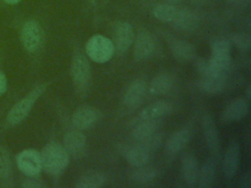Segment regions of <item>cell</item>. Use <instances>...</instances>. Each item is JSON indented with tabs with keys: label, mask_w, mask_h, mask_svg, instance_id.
Instances as JSON below:
<instances>
[{
	"label": "cell",
	"mask_w": 251,
	"mask_h": 188,
	"mask_svg": "<svg viewBox=\"0 0 251 188\" xmlns=\"http://www.w3.org/2000/svg\"><path fill=\"white\" fill-rule=\"evenodd\" d=\"M251 98V86L248 85L246 90H245V99L249 101V99Z\"/></svg>",
	"instance_id": "obj_34"
},
{
	"label": "cell",
	"mask_w": 251,
	"mask_h": 188,
	"mask_svg": "<svg viewBox=\"0 0 251 188\" xmlns=\"http://www.w3.org/2000/svg\"><path fill=\"white\" fill-rule=\"evenodd\" d=\"M173 87V78L169 73L163 72L156 75L149 84V91L153 95L168 93Z\"/></svg>",
	"instance_id": "obj_24"
},
{
	"label": "cell",
	"mask_w": 251,
	"mask_h": 188,
	"mask_svg": "<svg viewBox=\"0 0 251 188\" xmlns=\"http://www.w3.org/2000/svg\"><path fill=\"white\" fill-rule=\"evenodd\" d=\"M156 48V42L153 35L147 31L138 34L134 42L133 56L137 61H143L152 56Z\"/></svg>",
	"instance_id": "obj_14"
},
{
	"label": "cell",
	"mask_w": 251,
	"mask_h": 188,
	"mask_svg": "<svg viewBox=\"0 0 251 188\" xmlns=\"http://www.w3.org/2000/svg\"><path fill=\"white\" fill-rule=\"evenodd\" d=\"M63 146L70 157L81 158L86 148V137L77 129L68 131L64 135Z\"/></svg>",
	"instance_id": "obj_12"
},
{
	"label": "cell",
	"mask_w": 251,
	"mask_h": 188,
	"mask_svg": "<svg viewBox=\"0 0 251 188\" xmlns=\"http://www.w3.org/2000/svg\"><path fill=\"white\" fill-rule=\"evenodd\" d=\"M70 72L76 94L80 97L87 95L91 82V67L82 53L77 52L73 56Z\"/></svg>",
	"instance_id": "obj_3"
},
{
	"label": "cell",
	"mask_w": 251,
	"mask_h": 188,
	"mask_svg": "<svg viewBox=\"0 0 251 188\" xmlns=\"http://www.w3.org/2000/svg\"><path fill=\"white\" fill-rule=\"evenodd\" d=\"M181 171L185 183L188 186H195L197 182L199 166L195 156L191 153H187L181 160Z\"/></svg>",
	"instance_id": "obj_16"
},
{
	"label": "cell",
	"mask_w": 251,
	"mask_h": 188,
	"mask_svg": "<svg viewBox=\"0 0 251 188\" xmlns=\"http://www.w3.org/2000/svg\"><path fill=\"white\" fill-rule=\"evenodd\" d=\"M202 129H203V135L205 138L206 145H207L209 151L212 153L213 158L216 159L219 155L220 139H219L218 128H217L215 120L211 115L207 114L203 117Z\"/></svg>",
	"instance_id": "obj_13"
},
{
	"label": "cell",
	"mask_w": 251,
	"mask_h": 188,
	"mask_svg": "<svg viewBox=\"0 0 251 188\" xmlns=\"http://www.w3.org/2000/svg\"><path fill=\"white\" fill-rule=\"evenodd\" d=\"M21 0H4V2H6L7 4H11V5H13V4H17V3H19Z\"/></svg>",
	"instance_id": "obj_36"
},
{
	"label": "cell",
	"mask_w": 251,
	"mask_h": 188,
	"mask_svg": "<svg viewBox=\"0 0 251 188\" xmlns=\"http://www.w3.org/2000/svg\"><path fill=\"white\" fill-rule=\"evenodd\" d=\"M198 85L199 88L207 94H218L222 92L226 87V77L214 75L201 76Z\"/></svg>",
	"instance_id": "obj_21"
},
{
	"label": "cell",
	"mask_w": 251,
	"mask_h": 188,
	"mask_svg": "<svg viewBox=\"0 0 251 188\" xmlns=\"http://www.w3.org/2000/svg\"><path fill=\"white\" fill-rule=\"evenodd\" d=\"M240 162V147L236 140H232L224 155L223 173L226 179H232L237 172Z\"/></svg>",
	"instance_id": "obj_10"
},
{
	"label": "cell",
	"mask_w": 251,
	"mask_h": 188,
	"mask_svg": "<svg viewBox=\"0 0 251 188\" xmlns=\"http://www.w3.org/2000/svg\"><path fill=\"white\" fill-rule=\"evenodd\" d=\"M151 153L146 149L142 148L138 144L132 147H128L125 151V158L128 162L129 164L133 166H142L145 165L150 159Z\"/></svg>",
	"instance_id": "obj_20"
},
{
	"label": "cell",
	"mask_w": 251,
	"mask_h": 188,
	"mask_svg": "<svg viewBox=\"0 0 251 188\" xmlns=\"http://www.w3.org/2000/svg\"><path fill=\"white\" fill-rule=\"evenodd\" d=\"M106 177L100 171H87L80 175L75 184L76 188H98L105 184Z\"/></svg>",
	"instance_id": "obj_22"
},
{
	"label": "cell",
	"mask_w": 251,
	"mask_h": 188,
	"mask_svg": "<svg viewBox=\"0 0 251 188\" xmlns=\"http://www.w3.org/2000/svg\"><path fill=\"white\" fill-rule=\"evenodd\" d=\"M156 175H157L156 169H154L153 167H144V165H142V166H138L136 170L132 171L131 178L136 182L145 183V182L152 181L156 177Z\"/></svg>",
	"instance_id": "obj_28"
},
{
	"label": "cell",
	"mask_w": 251,
	"mask_h": 188,
	"mask_svg": "<svg viewBox=\"0 0 251 188\" xmlns=\"http://www.w3.org/2000/svg\"><path fill=\"white\" fill-rule=\"evenodd\" d=\"M100 112L92 106H80L72 116V124L77 130L88 129L92 127L100 118Z\"/></svg>",
	"instance_id": "obj_8"
},
{
	"label": "cell",
	"mask_w": 251,
	"mask_h": 188,
	"mask_svg": "<svg viewBox=\"0 0 251 188\" xmlns=\"http://www.w3.org/2000/svg\"><path fill=\"white\" fill-rule=\"evenodd\" d=\"M42 168L50 175L58 176L67 168L70 156L64 146L58 142H50L40 153Z\"/></svg>",
	"instance_id": "obj_1"
},
{
	"label": "cell",
	"mask_w": 251,
	"mask_h": 188,
	"mask_svg": "<svg viewBox=\"0 0 251 188\" xmlns=\"http://www.w3.org/2000/svg\"><path fill=\"white\" fill-rule=\"evenodd\" d=\"M12 174V164L7 151L0 148V177L7 179Z\"/></svg>",
	"instance_id": "obj_30"
},
{
	"label": "cell",
	"mask_w": 251,
	"mask_h": 188,
	"mask_svg": "<svg viewBox=\"0 0 251 188\" xmlns=\"http://www.w3.org/2000/svg\"><path fill=\"white\" fill-rule=\"evenodd\" d=\"M134 39L133 29L129 23L125 21L117 22L113 27V40L115 52L118 54L126 53L131 46Z\"/></svg>",
	"instance_id": "obj_6"
},
{
	"label": "cell",
	"mask_w": 251,
	"mask_h": 188,
	"mask_svg": "<svg viewBox=\"0 0 251 188\" xmlns=\"http://www.w3.org/2000/svg\"><path fill=\"white\" fill-rule=\"evenodd\" d=\"M146 91L147 84L143 79L137 78L133 80L126 90L123 99L124 104L128 108H135L139 106L145 97Z\"/></svg>",
	"instance_id": "obj_15"
},
{
	"label": "cell",
	"mask_w": 251,
	"mask_h": 188,
	"mask_svg": "<svg viewBox=\"0 0 251 188\" xmlns=\"http://www.w3.org/2000/svg\"><path fill=\"white\" fill-rule=\"evenodd\" d=\"M25 187H42L44 186V184L38 180H34V179H30V180H26L25 183H24Z\"/></svg>",
	"instance_id": "obj_33"
},
{
	"label": "cell",
	"mask_w": 251,
	"mask_h": 188,
	"mask_svg": "<svg viewBox=\"0 0 251 188\" xmlns=\"http://www.w3.org/2000/svg\"><path fill=\"white\" fill-rule=\"evenodd\" d=\"M21 40L26 51H36L42 41V29L39 24L35 21L26 22L21 30Z\"/></svg>",
	"instance_id": "obj_9"
},
{
	"label": "cell",
	"mask_w": 251,
	"mask_h": 188,
	"mask_svg": "<svg viewBox=\"0 0 251 188\" xmlns=\"http://www.w3.org/2000/svg\"><path fill=\"white\" fill-rule=\"evenodd\" d=\"M137 141H138L139 146L146 149L148 152L152 153L153 151L157 150L160 147V145L163 141V137L160 133L154 132V133H152L142 139H139Z\"/></svg>",
	"instance_id": "obj_29"
},
{
	"label": "cell",
	"mask_w": 251,
	"mask_h": 188,
	"mask_svg": "<svg viewBox=\"0 0 251 188\" xmlns=\"http://www.w3.org/2000/svg\"><path fill=\"white\" fill-rule=\"evenodd\" d=\"M191 131L189 128H181L173 133L166 142L165 149L169 154H176L181 151L189 142Z\"/></svg>",
	"instance_id": "obj_17"
},
{
	"label": "cell",
	"mask_w": 251,
	"mask_h": 188,
	"mask_svg": "<svg viewBox=\"0 0 251 188\" xmlns=\"http://www.w3.org/2000/svg\"><path fill=\"white\" fill-rule=\"evenodd\" d=\"M173 56L179 62H188L195 57L194 47L187 41L176 40L172 45Z\"/></svg>",
	"instance_id": "obj_23"
},
{
	"label": "cell",
	"mask_w": 251,
	"mask_h": 188,
	"mask_svg": "<svg viewBox=\"0 0 251 188\" xmlns=\"http://www.w3.org/2000/svg\"><path fill=\"white\" fill-rule=\"evenodd\" d=\"M198 23V17L194 12L187 9H179V13L173 24L180 29L192 30L197 27Z\"/></svg>",
	"instance_id": "obj_25"
},
{
	"label": "cell",
	"mask_w": 251,
	"mask_h": 188,
	"mask_svg": "<svg viewBox=\"0 0 251 188\" xmlns=\"http://www.w3.org/2000/svg\"><path fill=\"white\" fill-rule=\"evenodd\" d=\"M7 89V79L2 71H0V95H2Z\"/></svg>",
	"instance_id": "obj_32"
},
{
	"label": "cell",
	"mask_w": 251,
	"mask_h": 188,
	"mask_svg": "<svg viewBox=\"0 0 251 188\" xmlns=\"http://www.w3.org/2000/svg\"><path fill=\"white\" fill-rule=\"evenodd\" d=\"M85 52L93 62L103 64L113 57L115 49L111 39L102 34H95L87 40Z\"/></svg>",
	"instance_id": "obj_4"
},
{
	"label": "cell",
	"mask_w": 251,
	"mask_h": 188,
	"mask_svg": "<svg viewBox=\"0 0 251 188\" xmlns=\"http://www.w3.org/2000/svg\"><path fill=\"white\" fill-rule=\"evenodd\" d=\"M228 1L236 3V4H244V3H248L250 0H228Z\"/></svg>",
	"instance_id": "obj_35"
},
{
	"label": "cell",
	"mask_w": 251,
	"mask_h": 188,
	"mask_svg": "<svg viewBox=\"0 0 251 188\" xmlns=\"http://www.w3.org/2000/svg\"><path fill=\"white\" fill-rule=\"evenodd\" d=\"M230 44L226 39H217L211 45V57L208 60L206 75L226 77L230 69ZM204 75V76H206Z\"/></svg>",
	"instance_id": "obj_2"
},
{
	"label": "cell",
	"mask_w": 251,
	"mask_h": 188,
	"mask_svg": "<svg viewBox=\"0 0 251 188\" xmlns=\"http://www.w3.org/2000/svg\"><path fill=\"white\" fill-rule=\"evenodd\" d=\"M232 41L240 50H249L251 46V37L246 33H235L232 35Z\"/></svg>",
	"instance_id": "obj_31"
},
{
	"label": "cell",
	"mask_w": 251,
	"mask_h": 188,
	"mask_svg": "<svg viewBox=\"0 0 251 188\" xmlns=\"http://www.w3.org/2000/svg\"><path fill=\"white\" fill-rule=\"evenodd\" d=\"M179 13V9L171 4H158L153 8V16L162 22L173 24L177 15Z\"/></svg>",
	"instance_id": "obj_27"
},
{
	"label": "cell",
	"mask_w": 251,
	"mask_h": 188,
	"mask_svg": "<svg viewBox=\"0 0 251 188\" xmlns=\"http://www.w3.org/2000/svg\"><path fill=\"white\" fill-rule=\"evenodd\" d=\"M46 86L39 84L30 90L21 101H19L9 112L7 120L11 125H15L21 122L29 114L35 101L43 94Z\"/></svg>",
	"instance_id": "obj_5"
},
{
	"label": "cell",
	"mask_w": 251,
	"mask_h": 188,
	"mask_svg": "<svg viewBox=\"0 0 251 188\" xmlns=\"http://www.w3.org/2000/svg\"><path fill=\"white\" fill-rule=\"evenodd\" d=\"M249 112V102L245 98H237L232 100L226 106L221 114L223 122H233L243 119Z\"/></svg>",
	"instance_id": "obj_11"
},
{
	"label": "cell",
	"mask_w": 251,
	"mask_h": 188,
	"mask_svg": "<svg viewBox=\"0 0 251 188\" xmlns=\"http://www.w3.org/2000/svg\"><path fill=\"white\" fill-rule=\"evenodd\" d=\"M173 111V106L169 102L158 101L147 105L140 112V118H160L168 116Z\"/></svg>",
	"instance_id": "obj_18"
},
{
	"label": "cell",
	"mask_w": 251,
	"mask_h": 188,
	"mask_svg": "<svg viewBox=\"0 0 251 188\" xmlns=\"http://www.w3.org/2000/svg\"><path fill=\"white\" fill-rule=\"evenodd\" d=\"M17 164L19 169L25 175L36 176L42 169L40 153L32 149L25 150L18 155Z\"/></svg>",
	"instance_id": "obj_7"
},
{
	"label": "cell",
	"mask_w": 251,
	"mask_h": 188,
	"mask_svg": "<svg viewBox=\"0 0 251 188\" xmlns=\"http://www.w3.org/2000/svg\"><path fill=\"white\" fill-rule=\"evenodd\" d=\"M216 177V161L212 159L207 160L202 167L199 169L197 177V185L200 188H208L213 185Z\"/></svg>",
	"instance_id": "obj_19"
},
{
	"label": "cell",
	"mask_w": 251,
	"mask_h": 188,
	"mask_svg": "<svg viewBox=\"0 0 251 188\" xmlns=\"http://www.w3.org/2000/svg\"><path fill=\"white\" fill-rule=\"evenodd\" d=\"M93 1H94V0H93Z\"/></svg>",
	"instance_id": "obj_37"
},
{
	"label": "cell",
	"mask_w": 251,
	"mask_h": 188,
	"mask_svg": "<svg viewBox=\"0 0 251 188\" xmlns=\"http://www.w3.org/2000/svg\"><path fill=\"white\" fill-rule=\"evenodd\" d=\"M160 120L159 118H141V121L138 122L132 129V136L136 139H142L154 132H156L159 127Z\"/></svg>",
	"instance_id": "obj_26"
}]
</instances>
